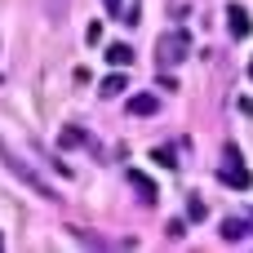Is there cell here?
<instances>
[{"label": "cell", "mask_w": 253, "mask_h": 253, "mask_svg": "<svg viewBox=\"0 0 253 253\" xmlns=\"http://www.w3.org/2000/svg\"><path fill=\"white\" fill-rule=\"evenodd\" d=\"M107 62H111V67H133V49L116 40V44H107Z\"/></svg>", "instance_id": "obj_9"}, {"label": "cell", "mask_w": 253, "mask_h": 253, "mask_svg": "<svg viewBox=\"0 0 253 253\" xmlns=\"http://www.w3.org/2000/svg\"><path fill=\"white\" fill-rule=\"evenodd\" d=\"M58 142H62V147H80V142H84V129H76V125H67Z\"/></svg>", "instance_id": "obj_12"}, {"label": "cell", "mask_w": 253, "mask_h": 253, "mask_svg": "<svg viewBox=\"0 0 253 253\" xmlns=\"http://www.w3.org/2000/svg\"><path fill=\"white\" fill-rule=\"evenodd\" d=\"M160 111V98L156 93H133L129 98V116H156Z\"/></svg>", "instance_id": "obj_7"}, {"label": "cell", "mask_w": 253, "mask_h": 253, "mask_svg": "<svg viewBox=\"0 0 253 253\" xmlns=\"http://www.w3.org/2000/svg\"><path fill=\"white\" fill-rule=\"evenodd\" d=\"M165 231H169V240H182V236H187V222H182V218H169Z\"/></svg>", "instance_id": "obj_13"}, {"label": "cell", "mask_w": 253, "mask_h": 253, "mask_svg": "<svg viewBox=\"0 0 253 253\" xmlns=\"http://www.w3.org/2000/svg\"><path fill=\"white\" fill-rule=\"evenodd\" d=\"M249 80H253V58H249Z\"/></svg>", "instance_id": "obj_17"}, {"label": "cell", "mask_w": 253, "mask_h": 253, "mask_svg": "<svg viewBox=\"0 0 253 253\" xmlns=\"http://www.w3.org/2000/svg\"><path fill=\"white\" fill-rule=\"evenodd\" d=\"M0 160H4V165H9V169H13V173H18L27 187H36V196H44V200H58V191H53V187H49V182H44V178H40L31 165H22V160H18V156L4 147V138H0Z\"/></svg>", "instance_id": "obj_1"}, {"label": "cell", "mask_w": 253, "mask_h": 253, "mask_svg": "<svg viewBox=\"0 0 253 253\" xmlns=\"http://www.w3.org/2000/svg\"><path fill=\"white\" fill-rule=\"evenodd\" d=\"M125 89H129V80H125V67H116V71H111V76L98 84V93H102V98H120Z\"/></svg>", "instance_id": "obj_6"}, {"label": "cell", "mask_w": 253, "mask_h": 253, "mask_svg": "<svg viewBox=\"0 0 253 253\" xmlns=\"http://www.w3.org/2000/svg\"><path fill=\"white\" fill-rule=\"evenodd\" d=\"M227 27H231V36H236V40H249V36H253V18H249V9H240V4H227Z\"/></svg>", "instance_id": "obj_4"}, {"label": "cell", "mask_w": 253, "mask_h": 253, "mask_svg": "<svg viewBox=\"0 0 253 253\" xmlns=\"http://www.w3.org/2000/svg\"><path fill=\"white\" fill-rule=\"evenodd\" d=\"M236 107H240V111H245V116H253V98H240V102H236Z\"/></svg>", "instance_id": "obj_15"}, {"label": "cell", "mask_w": 253, "mask_h": 253, "mask_svg": "<svg viewBox=\"0 0 253 253\" xmlns=\"http://www.w3.org/2000/svg\"><path fill=\"white\" fill-rule=\"evenodd\" d=\"M0 249H4V236H0Z\"/></svg>", "instance_id": "obj_18"}, {"label": "cell", "mask_w": 253, "mask_h": 253, "mask_svg": "<svg viewBox=\"0 0 253 253\" xmlns=\"http://www.w3.org/2000/svg\"><path fill=\"white\" fill-rule=\"evenodd\" d=\"M182 58H191V36H187L182 27H173V31L160 36V62L173 67V62H182Z\"/></svg>", "instance_id": "obj_2"}, {"label": "cell", "mask_w": 253, "mask_h": 253, "mask_svg": "<svg viewBox=\"0 0 253 253\" xmlns=\"http://www.w3.org/2000/svg\"><path fill=\"white\" fill-rule=\"evenodd\" d=\"M102 4H107V13H120V4H125V0H102Z\"/></svg>", "instance_id": "obj_16"}, {"label": "cell", "mask_w": 253, "mask_h": 253, "mask_svg": "<svg viewBox=\"0 0 253 253\" xmlns=\"http://www.w3.org/2000/svg\"><path fill=\"white\" fill-rule=\"evenodd\" d=\"M253 236V213H240V218H227L222 222V240L227 245H240V240H249Z\"/></svg>", "instance_id": "obj_3"}, {"label": "cell", "mask_w": 253, "mask_h": 253, "mask_svg": "<svg viewBox=\"0 0 253 253\" xmlns=\"http://www.w3.org/2000/svg\"><path fill=\"white\" fill-rule=\"evenodd\" d=\"M205 213H209V205H205L200 196H187V218H191V222H205Z\"/></svg>", "instance_id": "obj_11"}, {"label": "cell", "mask_w": 253, "mask_h": 253, "mask_svg": "<svg viewBox=\"0 0 253 253\" xmlns=\"http://www.w3.org/2000/svg\"><path fill=\"white\" fill-rule=\"evenodd\" d=\"M129 182L138 187V196H142V205H156V182H151L147 173H138V169H129Z\"/></svg>", "instance_id": "obj_8"}, {"label": "cell", "mask_w": 253, "mask_h": 253, "mask_svg": "<svg viewBox=\"0 0 253 253\" xmlns=\"http://www.w3.org/2000/svg\"><path fill=\"white\" fill-rule=\"evenodd\" d=\"M84 40H89V44H102V22H89V27H84Z\"/></svg>", "instance_id": "obj_14"}, {"label": "cell", "mask_w": 253, "mask_h": 253, "mask_svg": "<svg viewBox=\"0 0 253 253\" xmlns=\"http://www.w3.org/2000/svg\"><path fill=\"white\" fill-rule=\"evenodd\" d=\"M222 182H227V187H236V191H249V187H253V173L240 165V160H231V165L222 169Z\"/></svg>", "instance_id": "obj_5"}, {"label": "cell", "mask_w": 253, "mask_h": 253, "mask_svg": "<svg viewBox=\"0 0 253 253\" xmlns=\"http://www.w3.org/2000/svg\"><path fill=\"white\" fill-rule=\"evenodd\" d=\"M151 160H156L160 169H178V156H173V147H156V151H151Z\"/></svg>", "instance_id": "obj_10"}]
</instances>
